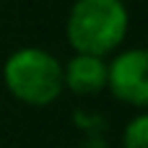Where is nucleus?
<instances>
[{"label": "nucleus", "instance_id": "f257e3e1", "mask_svg": "<svg viewBox=\"0 0 148 148\" xmlns=\"http://www.w3.org/2000/svg\"><path fill=\"white\" fill-rule=\"evenodd\" d=\"M127 31V10L120 0H78L68 16V39L78 55L101 57Z\"/></svg>", "mask_w": 148, "mask_h": 148}, {"label": "nucleus", "instance_id": "f03ea898", "mask_svg": "<svg viewBox=\"0 0 148 148\" xmlns=\"http://www.w3.org/2000/svg\"><path fill=\"white\" fill-rule=\"evenodd\" d=\"M5 86L10 94L26 104L44 107L52 104L62 91V65L44 49L23 47L13 52L3 68Z\"/></svg>", "mask_w": 148, "mask_h": 148}, {"label": "nucleus", "instance_id": "7ed1b4c3", "mask_svg": "<svg viewBox=\"0 0 148 148\" xmlns=\"http://www.w3.org/2000/svg\"><path fill=\"white\" fill-rule=\"evenodd\" d=\"M146 70H148V55L143 49H127L107 68V83L117 99L135 104V107H146L148 104Z\"/></svg>", "mask_w": 148, "mask_h": 148}, {"label": "nucleus", "instance_id": "20e7f679", "mask_svg": "<svg viewBox=\"0 0 148 148\" xmlns=\"http://www.w3.org/2000/svg\"><path fill=\"white\" fill-rule=\"evenodd\" d=\"M62 83H68V88L81 94V96L96 94L107 86V62L101 57L78 55L62 70Z\"/></svg>", "mask_w": 148, "mask_h": 148}, {"label": "nucleus", "instance_id": "39448f33", "mask_svg": "<svg viewBox=\"0 0 148 148\" xmlns=\"http://www.w3.org/2000/svg\"><path fill=\"white\" fill-rule=\"evenodd\" d=\"M125 148H148V117H135L125 130Z\"/></svg>", "mask_w": 148, "mask_h": 148}]
</instances>
